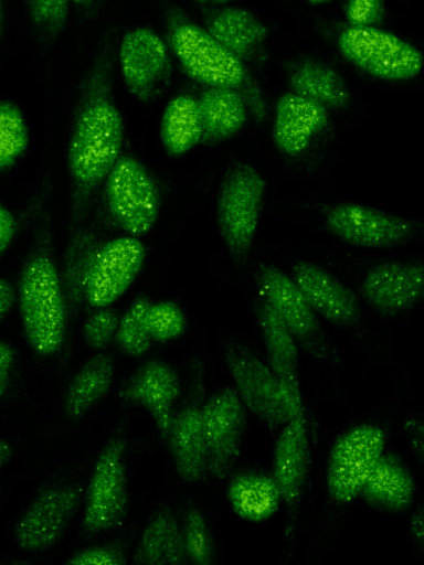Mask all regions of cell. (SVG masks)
Instances as JSON below:
<instances>
[{
  "instance_id": "1",
  "label": "cell",
  "mask_w": 424,
  "mask_h": 565,
  "mask_svg": "<svg viewBox=\"0 0 424 565\" xmlns=\"http://www.w3.org/2000/svg\"><path fill=\"white\" fill-rule=\"evenodd\" d=\"M108 45H103L81 84L67 145L73 183L72 234L85 217L97 188L121 156L124 121L115 103Z\"/></svg>"
},
{
  "instance_id": "2",
  "label": "cell",
  "mask_w": 424,
  "mask_h": 565,
  "mask_svg": "<svg viewBox=\"0 0 424 565\" xmlns=\"http://www.w3.org/2000/svg\"><path fill=\"white\" fill-rule=\"evenodd\" d=\"M146 247L138 237L118 236L86 248L70 242L66 260L67 290L76 301L92 308L117 301L140 274Z\"/></svg>"
},
{
  "instance_id": "3",
  "label": "cell",
  "mask_w": 424,
  "mask_h": 565,
  "mask_svg": "<svg viewBox=\"0 0 424 565\" xmlns=\"http://www.w3.org/2000/svg\"><path fill=\"white\" fill-rule=\"evenodd\" d=\"M45 243L25 260L17 298L29 347L47 356L56 353L65 341L67 310L61 275Z\"/></svg>"
},
{
  "instance_id": "4",
  "label": "cell",
  "mask_w": 424,
  "mask_h": 565,
  "mask_svg": "<svg viewBox=\"0 0 424 565\" xmlns=\"http://www.w3.org/2000/svg\"><path fill=\"white\" fill-rule=\"evenodd\" d=\"M266 183L251 164L241 163L223 179L216 196V221L232 258L241 264L255 239Z\"/></svg>"
},
{
  "instance_id": "5",
  "label": "cell",
  "mask_w": 424,
  "mask_h": 565,
  "mask_svg": "<svg viewBox=\"0 0 424 565\" xmlns=\"http://www.w3.org/2000/svg\"><path fill=\"white\" fill-rule=\"evenodd\" d=\"M104 184L108 213L121 231L140 238L155 228L160 213V193L139 160L121 154Z\"/></svg>"
},
{
  "instance_id": "6",
  "label": "cell",
  "mask_w": 424,
  "mask_h": 565,
  "mask_svg": "<svg viewBox=\"0 0 424 565\" xmlns=\"http://www.w3.org/2000/svg\"><path fill=\"white\" fill-rule=\"evenodd\" d=\"M168 42L186 73L199 83L237 89L247 79L240 58L182 15L173 13L169 18Z\"/></svg>"
},
{
  "instance_id": "7",
  "label": "cell",
  "mask_w": 424,
  "mask_h": 565,
  "mask_svg": "<svg viewBox=\"0 0 424 565\" xmlns=\"http://www.w3.org/2000/svg\"><path fill=\"white\" fill-rule=\"evenodd\" d=\"M127 480L126 440L114 436L100 450L87 484L81 526L83 539L123 523L129 500Z\"/></svg>"
},
{
  "instance_id": "8",
  "label": "cell",
  "mask_w": 424,
  "mask_h": 565,
  "mask_svg": "<svg viewBox=\"0 0 424 565\" xmlns=\"http://www.w3.org/2000/svg\"><path fill=\"white\" fill-rule=\"evenodd\" d=\"M327 232L360 249H390L410 242L420 230L414 221L353 202H341L324 214Z\"/></svg>"
},
{
  "instance_id": "9",
  "label": "cell",
  "mask_w": 424,
  "mask_h": 565,
  "mask_svg": "<svg viewBox=\"0 0 424 565\" xmlns=\"http://www.w3.org/2000/svg\"><path fill=\"white\" fill-rule=\"evenodd\" d=\"M338 47L347 61L381 79H409L423 64L422 54L413 45L373 26L344 29Z\"/></svg>"
},
{
  "instance_id": "10",
  "label": "cell",
  "mask_w": 424,
  "mask_h": 565,
  "mask_svg": "<svg viewBox=\"0 0 424 565\" xmlns=\"http://www.w3.org/2000/svg\"><path fill=\"white\" fill-rule=\"evenodd\" d=\"M384 445L385 434L375 424L358 425L335 440L328 457L326 484L336 502L347 504L360 494Z\"/></svg>"
},
{
  "instance_id": "11",
  "label": "cell",
  "mask_w": 424,
  "mask_h": 565,
  "mask_svg": "<svg viewBox=\"0 0 424 565\" xmlns=\"http://www.w3.org/2000/svg\"><path fill=\"white\" fill-rule=\"evenodd\" d=\"M247 424V409L235 390L225 387L202 406V434L206 476L227 477L235 466Z\"/></svg>"
},
{
  "instance_id": "12",
  "label": "cell",
  "mask_w": 424,
  "mask_h": 565,
  "mask_svg": "<svg viewBox=\"0 0 424 565\" xmlns=\"http://www.w3.org/2000/svg\"><path fill=\"white\" fill-rule=\"evenodd\" d=\"M223 356L243 405L271 429L289 419L274 372L241 343L226 342Z\"/></svg>"
},
{
  "instance_id": "13",
  "label": "cell",
  "mask_w": 424,
  "mask_h": 565,
  "mask_svg": "<svg viewBox=\"0 0 424 565\" xmlns=\"http://www.w3.org/2000/svg\"><path fill=\"white\" fill-rule=\"evenodd\" d=\"M82 494L77 483H59L42 490L17 522V546L40 553L56 544L75 515Z\"/></svg>"
},
{
  "instance_id": "14",
  "label": "cell",
  "mask_w": 424,
  "mask_h": 565,
  "mask_svg": "<svg viewBox=\"0 0 424 565\" xmlns=\"http://www.w3.org/2000/svg\"><path fill=\"white\" fill-rule=\"evenodd\" d=\"M204 370L193 361L187 396L174 411L168 431L170 451L180 478L193 483L206 477L202 434Z\"/></svg>"
},
{
  "instance_id": "15",
  "label": "cell",
  "mask_w": 424,
  "mask_h": 565,
  "mask_svg": "<svg viewBox=\"0 0 424 565\" xmlns=\"http://www.w3.org/2000/svg\"><path fill=\"white\" fill-rule=\"evenodd\" d=\"M118 60L129 93L149 103L170 68L166 43L149 28L131 29L120 41Z\"/></svg>"
},
{
  "instance_id": "16",
  "label": "cell",
  "mask_w": 424,
  "mask_h": 565,
  "mask_svg": "<svg viewBox=\"0 0 424 565\" xmlns=\"http://www.w3.org/2000/svg\"><path fill=\"white\" fill-rule=\"evenodd\" d=\"M308 426L305 409L294 412L278 435L274 448V479L287 511V532L294 530L309 459Z\"/></svg>"
},
{
  "instance_id": "17",
  "label": "cell",
  "mask_w": 424,
  "mask_h": 565,
  "mask_svg": "<svg viewBox=\"0 0 424 565\" xmlns=\"http://www.w3.org/2000/svg\"><path fill=\"white\" fill-rule=\"evenodd\" d=\"M360 295L377 311L394 315L409 310L423 295V264L384 260L370 267L360 282Z\"/></svg>"
},
{
  "instance_id": "18",
  "label": "cell",
  "mask_w": 424,
  "mask_h": 565,
  "mask_svg": "<svg viewBox=\"0 0 424 565\" xmlns=\"http://www.w3.org/2000/svg\"><path fill=\"white\" fill-rule=\"evenodd\" d=\"M258 286L295 339L319 352L322 343L317 315L294 279L273 265L261 264Z\"/></svg>"
},
{
  "instance_id": "19",
  "label": "cell",
  "mask_w": 424,
  "mask_h": 565,
  "mask_svg": "<svg viewBox=\"0 0 424 565\" xmlns=\"http://www.w3.org/2000/svg\"><path fill=\"white\" fill-rule=\"evenodd\" d=\"M315 313L342 327H353L361 318L356 294L322 267L306 260L293 266L290 276Z\"/></svg>"
},
{
  "instance_id": "20",
  "label": "cell",
  "mask_w": 424,
  "mask_h": 565,
  "mask_svg": "<svg viewBox=\"0 0 424 565\" xmlns=\"http://www.w3.org/2000/svg\"><path fill=\"white\" fill-rule=\"evenodd\" d=\"M181 394L180 379L166 362L147 361L127 379L119 396L146 408L152 416L162 438L168 436L174 404Z\"/></svg>"
},
{
  "instance_id": "21",
  "label": "cell",
  "mask_w": 424,
  "mask_h": 565,
  "mask_svg": "<svg viewBox=\"0 0 424 565\" xmlns=\"http://www.w3.org/2000/svg\"><path fill=\"white\" fill-rule=\"evenodd\" d=\"M328 109L294 92L283 94L275 106L272 138L285 156L303 153L328 124Z\"/></svg>"
},
{
  "instance_id": "22",
  "label": "cell",
  "mask_w": 424,
  "mask_h": 565,
  "mask_svg": "<svg viewBox=\"0 0 424 565\" xmlns=\"http://www.w3.org/2000/svg\"><path fill=\"white\" fill-rule=\"evenodd\" d=\"M182 526L168 505L149 518L131 557L132 564L177 565L187 563Z\"/></svg>"
},
{
  "instance_id": "23",
  "label": "cell",
  "mask_w": 424,
  "mask_h": 565,
  "mask_svg": "<svg viewBox=\"0 0 424 565\" xmlns=\"http://www.w3.org/2000/svg\"><path fill=\"white\" fill-rule=\"evenodd\" d=\"M360 494L372 507L388 512L407 510L414 499L415 483L401 459L382 454L368 476Z\"/></svg>"
},
{
  "instance_id": "24",
  "label": "cell",
  "mask_w": 424,
  "mask_h": 565,
  "mask_svg": "<svg viewBox=\"0 0 424 565\" xmlns=\"http://www.w3.org/2000/svg\"><path fill=\"white\" fill-rule=\"evenodd\" d=\"M202 122L201 143L214 145L239 134L247 121V106L237 89L209 87L198 99Z\"/></svg>"
},
{
  "instance_id": "25",
  "label": "cell",
  "mask_w": 424,
  "mask_h": 565,
  "mask_svg": "<svg viewBox=\"0 0 424 565\" xmlns=\"http://www.w3.org/2000/svg\"><path fill=\"white\" fill-rule=\"evenodd\" d=\"M115 373V356L99 352L91 356L71 379L62 399L63 414L71 419L84 417L108 392Z\"/></svg>"
},
{
  "instance_id": "26",
  "label": "cell",
  "mask_w": 424,
  "mask_h": 565,
  "mask_svg": "<svg viewBox=\"0 0 424 565\" xmlns=\"http://www.w3.org/2000/svg\"><path fill=\"white\" fill-rule=\"evenodd\" d=\"M226 497L235 514L253 523L268 520L283 501L273 476L252 471L233 476L227 483Z\"/></svg>"
},
{
  "instance_id": "27",
  "label": "cell",
  "mask_w": 424,
  "mask_h": 565,
  "mask_svg": "<svg viewBox=\"0 0 424 565\" xmlns=\"http://www.w3.org/2000/svg\"><path fill=\"white\" fill-rule=\"evenodd\" d=\"M206 26V31L240 60L254 55L267 33L265 25L252 12L241 8H226L213 13Z\"/></svg>"
},
{
  "instance_id": "28",
  "label": "cell",
  "mask_w": 424,
  "mask_h": 565,
  "mask_svg": "<svg viewBox=\"0 0 424 565\" xmlns=\"http://www.w3.org/2000/svg\"><path fill=\"white\" fill-rule=\"evenodd\" d=\"M257 319L268 364L279 385L299 383L297 340L263 297L258 302Z\"/></svg>"
},
{
  "instance_id": "29",
  "label": "cell",
  "mask_w": 424,
  "mask_h": 565,
  "mask_svg": "<svg viewBox=\"0 0 424 565\" xmlns=\"http://www.w3.org/2000/svg\"><path fill=\"white\" fill-rule=\"evenodd\" d=\"M293 92L309 98L327 109H346L351 100L350 92L340 74L318 61H304L289 76Z\"/></svg>"
},
{
  "instance_id": "30",
  "label": "cell",
  "mask_w": 424,
  "mask_h": 565,
  "mask_svg": "<svg viewBox=\"0 0 424 565\" xmlns=\"http://www.w3.org/2000/svg\"><path fill=\"white\" fill-rule=\"evenodd\" d=\"M160 139L166 152L174 158L201 143L202 122L197 99L182 94L169 100L160 121Z\"/></svg>"
},
{
  "instance_id": "31",
  "label": "cell",
  "mask_w": 424,
  "mask_h": 565,
  "mask_svg": "<svg viewBox=\"0 0 424 565\" xmlns=\"http://www.w3.org/2000/svg\"><path fill=\"white\" fill-rule=\"evenodd\" d=\"M151 300L146 296L136 298L119 318L115 334L117 347L130 356L144 355L151 344L147 327V311Z\"/></svg>"
},
{
  "instance_id": "32",
  "label": "cell",
  "mask_w": 424,
  "mask_h": 565,
  "mask_svg": "<svg viewBox=\"0 0 424 565\" xmlns=\"http://www.w3.org/2000/svg\"><path fill=\"white\" fill-rule=\"evenodd\" d=\"M29 143V130L22 113L0 102V170L10 169Z\"/></svg>"
},
{
  "instance_id": "33",
  "label": "cell",
  "mask_w": 424,
  "mask_h": 565,
  "mask_svg": "<svg viewBox=\"0 0 424 565\" xmlns=\"http://www.w3.org/2000/svg\"><path fill=\"white\" fill-rule=\"evenodd\" d=\"M187 559L194 565H209L213 561L212 537L202 513L190 507L182 525Z\"/></svg>"
},
{
  "instance_id": "34",
  "label": "cell",
  "mask_w": 424,
  "mask_h": 565,
  "mask_svg": "<svg viewBox=\"0 0 424 565\" xmlns=\"http://www.w3.org/2000/svg\"><path fill=\"white\" fill-rule=\"evenodd\" d=\"M147 327L151 340L166 342L179 338L186 330L187 320L181 308L168 300L150 303Z\"/></svg>"
},
{
  "instance_id": "35",
  "label": "cell",
  "mask_w": 424,
  "mask_h": 565,
  "mask_svg": "<svg viewBox=\"0 0 424 565\" xmlns=\"http://www.w3.org/2000/svg\"><path fill=\"white\" fill-rule=\"evenodd\" d=\"M33 25L51 40L64 30L70 9V0H25Z\"/></svg>"
},
{
  "instance_id": "36",
  "label": "cell",
  "mask_w": 424,
  "mask_h": 565,
  "mask_svg": "<svg viewBox=\"0 0 424 565\" xmlns=\"http://www.w3.org/2000/svg\"><path fill=\"white\" fill-rule=\"evenodd\" d=\"M118 312L108 307L97 308L83 326L85 343L94 350H103L115 338L119 322Z\"/></svg>"
},
{
  "instance_id": "37",
  "label": "cell",
  "mask_w": 424,
  "mask_h": 565,
  "mask_svg": "<svg viewBox=\"0 0 424 565\" xmlns=\"http://www.w3.org/2000/svg\"><path fill=\"white\" fill-rule=\"evenodd\" d=\"M129 544L117 540L107 544L91 546L70 556L65 564L72 565H124L127 562Z\"/></svg>"
},
{
  "instance_id": "38",
  "label": "cell",
  "mask_w": 424,
  "mask_h": 565,
  "mask_svg": "<svg viewBox=\"0 0 424 565\" xmlns=\"http://www.w3.org/2000/svg\"><path fill=\"white\" fill-rule=\"evenodd\" d=\"M344 14L351 26L368 28L379 24L385 15L383 0H347Z\"/></svg>"
},
{
  "instance_id": "39",
  "label": "cell",
  "mask_w": 424,
  "mask_h": 565,
  "mask_svg": "<svg viewBox=\"0 0 424 565\" xmlns=\"http://www.w3.org/2000/svg\"><path fill=\"white\" fill-rule=\"evenodd\" d=\"M14 363L12 347L0 340V398L6 393Z\"/></svg>"
},
{
  "instance_id": "40",
  "label": "cell",
  "mask_w": 424,
  "mask_h": 565,
  "mask_svg": "<svg viewBox=\"0 0 424 565\" xmlns=\"http://www.w3.org/2000/svg\"><path fill=\"white\" fill-rule=\"evenodd\" d=\"M17 231V222L12 213L0 205V255L9 247Z\"/></svg>"
},
{
  "instance_id": "41",
  "label": "cell",
  "mask_w": 424,
  "mask_h": 565,
  "mask_svg": "<svg viewBox=\"0 0 424 565\" xmlns=\"http://www.w3.org/2000/svg\"><path fill=\"white\" fill-rule=\"evenodd\" d=\"M17 301V290L6 278L0 277V321L10 312Z\"/></svg>"
},
{
  "instance_id": "42",
  "label": "cell",
  "mask_w": 424,
  "mask_h": 565,
  "mask_svg": "<svg viewBox=\"0 0 424 565\" xmlns=\"http://www.w3.org/2000/svg\"><path fill=\"white\" fill-rule=\"evenodd\" d=\"M423 508L422 504H420L413 513L411 530L421 546L423 545Z\"/></svg>"
},
{
  "instance_id": "43",
  "label": "cell",
  "mask_w": 424,
  "mask_h": 565,
  "mask_svg": "<svg viewBox=\"0 0 424 565\" xmlns=\"http://www.w3.org/2000/svg\"><path fill=\"white\" fill-rule=\"evenodd\" d=\"M11 456V446L6 441L0 440V469L10 460Z\"/></svg>"
},
{
  "instance_id": "44",
  "label": "cell",
  "mask_w": 424,
  "mask_h": 565,
  "mask_svg": "<svg viewBox=\"0 0 424 565\" xmlns=\"http://www.w3.org/2000/svg\"><path fill=\"white\" fill-rule=\"evenodd\" d=\"M78 6H87L93 2V0H73Z\"/></svg>"
},
{
  "instance_id": "45",
  "label": "cell",
  "mask_w": 424,
  "mask_h": 565,
  "mask_svg": "<svg viewBox=\"0 0 424 565\" xmlns=\"http://www.w3.org/2000/svg\"><path fill=\"white\" fill-rule=\"evenodd\" d=\"M2 22H3V7H2V2L0 0V32H1V28H2Z\"/></svg>"
},
{
  "instance_id": "46",
  "label": "cell",
  "mask_w": 424,
  "mask_h": 565,
  "mask_svg": "<svg viewBox=\"0 0 424 565\" xmlns=\"http://www.w3.org/2000/svg\"><path fill=\"white\" fill-rule=\"evenodd\" d=\"M308 1H309L310 3H312V4H320V3H324V2H326V1H328V0H308Z\"/></svg>"
},
{
  "instance_id": "47",
  "label": "cell",
  "mask_w": 424,
  "mask_h": 565,
  "mask_svg": "<svg viewBox=\"0 0 424 565\" xmlns=\"http://www.w3.org/2000/svg\"><path fill=\"white\" fill-rule=\"evenodd\" d=\"M197 1H200V2H225L227 0H197Z\"/></svg>"
}]
</instances>
